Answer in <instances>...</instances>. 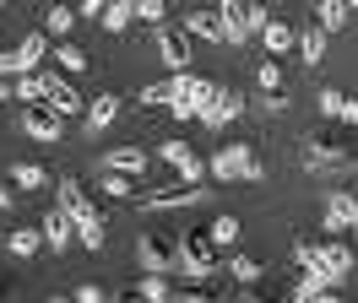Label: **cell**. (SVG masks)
<instances>
[{
	"label": "cell",
	"instance_id": "f35d334b",
	"mask_svg": "<svg viewBox=\"0 0 358 303\" xmlns=\"http://www.w3.org/2000/svg\"><path fill=\"white\" fill-rule=\"evenodd\" d=\"M342 98H348V92H336V87H320V114H326V119H336Z\"/></svg>",
	"mask_w": 358,
	"mask_h": 303
},
{
	"label": "cell",
	"instance_id": "4316f807",
	"mask_svg": "<svg viewBox=\"0 0 358 303\" xmlns=\"http://www.w3.org/2000/svg\"><path fill=\"white\" fill-rule=\"evenodd\" d=\"M228 265H234V276H239V287H255V281L266 276V260H255V255H234Z\"/></svg>",
	"mask_w": 358,
	"mask_h": 303
},
{
	"label": "cell",
	"instance_id": "d4e9b609",
	"mask_svg": "<svg viewBox=\"0 0 358 303\" xmlns=\"http://www.w3.org/2000/svg\"><path fill=\"white\" fill-rule=\"evenodd\" d=\"M98 184H103L114 200H136V195H141V179H131V173H120V168H103V179H98Z\"/></svg>",
	"mask_w": 358,
	"mask_h": 303
},
{
	"label": "cell",
	"instance_id": "2e32d148",
	"mask_svg": "<svg viewBox=\"0 0 358 303\" xmlns=\"http://www.w3.org/2000/svg\"><path fill=\"white\" fill-rule=\"evenodd\" d=\"M147 163H152V152H141V147H114V152H103V163L98 168H120V173H147Z\"/></svg>",
	"mask_w": 358,
	"mask_h": 303
},
{
	"label": "cell",
	"instance_id": "30bf717a",
	"mask_svg": "<svg viewBox=\"0 0 358 303\" xmlns=\"http://www.w3.org/2000/svg\"><path fill=\"white\" fill-rule=\"evenodd\" d=\"M157 157H163V163L174 168V179H185V184H201V179H206V163L185 147V141H163V147H157Z\"/></svg>",
	"mask_w": 358,
	"mask_h": 303
},
{
	"label": "cell",
	"instance_id": "ac0fdd59",
	"mask_svg": "<svg viewBox=\"0 0 358 303\" xmlns=\"http://www.w3.org/2000/svg\"><path fill=\"white\" fill-rule=\"evenodd\" d=\"M326 38H331V33H326L320 22H315V27H304V33H293V43H299V60H304V65H320V60H326Z\"/></svg>",
	"mask_w": 358,
	"mask_h": 303
},
{
	"label": "cell",
	"instance_id": "7c38bea8",
	"mask_svg": "<svg viewBox=\"0 0 358 303\" xmlns=\"http://www.w3.org/2000/svg\"><path fill=\"white\" fill-rule=\"evenodd\" d=\"M326 228H336V233L358 228V195L353 190H331L326 195Z\"/></svg>",
	"mask_w": 358,
	"mask_h": 303
},
{
	"label": "cell",
	"instance_id": "e575fe53",
	"mask_svg": "<svg viewBox=\"0 0 358 303\" xmlns=\"http://www.w3.org/2000/svg\"><path fill=\"white\" fill-rule=\"evenodd\" d=\"M315 260H320V244H310V238H293V265H299V271H310Z\"/></svg>",
	"mask_w": 358,
	"mask_h": 303
},
{
	"label": "cell",
	"instance_id": "52a82bcc",
	"mask_svg": "<svg viewBox=\"0 0 358 303\" xmlns=\"http://www.w3.org/2000/svg\"><path fill=\"white\" fill-rule=\"evenodd\" d=\"M49 54V38L44 33H27L17 49H0V76H22V71H38Z\"/></svg>",
	"mask_w": 358,
	"mask_h": 303
},
{
	"label": "cell",
	"instance_id": "ab89813d",
	"mask_svg": "<svg viewBox=\"0 0 358 303\" xmlns=\"http://www.w3.org/2000/svg\"><path fill=\"white\" fill-rule=\"evenodd\" d=\"M336 119H342V125L353 130V125H358V98H342V108H336Z\"/></svg>",
	"mask_w": 358,
	"mask_h": 303
},
{
	"label": "cell",
	"instance_id": "277c9868",
	"mask_svg": "<svg viewBox=\"0 0 358 303\" xmlns=\"http://www.w3.org/2000/svg\"><path fill=\"white\" fill-rule=\"evenodd\" d=\"M136 255H141V265H147V271H163V276L185 271V249H179V238H174V233H157V228H147V233H141Z\"/></svg>",
	"mask_w": 358,
	"mask_h": 303
},
{
	"label": "cell",
	"instance_id": "7402d4cb",
	"mask_svg": "<svg viewBox=\"0 0 358 303\" xmlns=\"http://www.w3.org/2000/svg\"><path fill=\"white\" fill-rule=\"evenodd\" d=\"M6 249H11L17 260L38 255V249H44V228H11V238H6Z\"/></svg>",
	"mask_w": 358,
	"mask_h": 303
},
{
	"label": "cell",
	"instance_id": "44dd1931",
	"mask_svg": "<svg viewBox=\"0 0 358 303\" xmlns=\"http://www.w3.org/2000/svg\"><path fill=\"white\" fill-rule=\"evenodd\" d=\"M315 22H320L326 33H336V27L353 22V6H348V0H315Z\"/></svg>",
	"mask_w": 358,
	"mask_h": 303
},
{
	"label": "cell",
	"instance_id": "9c48e42d",
	"mask_svg": "<svg viewBox=\"0 0 358 303\" xmlns=\"http://www.w3.org/2000/svg\"><path fill=\"white\" fill-rule=\"evenodd\" d=\"M239 114H245V92H239V87H217V92L201 103V114H196V119H201V125H212V130H223L228 119H239Z\"/></svg>",
	"mask_w": 358,
	"mask_h": 303
},
{
	"label": "cell",
	"instance_id": "74e56055",
	"mask_svg": "<svg viewBox=\"0 0 358 303\" xmlns=\"http://www.w3.org/2000/svg\"><path fill=\"white\" fill-rule=\"evenodd\" d=\"M266 6H261V0H245V27H250V33H261V27H266Z\"/></svg>",
	"mask_w": 358,
	"mask_h": 303
},
{
	"label": "cell",
	"instance_id": "8fae6325",
	"mask_svg": "<svg viewBox=\"0 0 358 303\" xmlns=\"http://www.w3.org/2000/svg\"><path fill=\"white\" fill-rule=\"evenodd\" d=\"M152 43H157V54H163L169 71H190V38H185V27H169V22H163Z\"/></svg>",
	"mask_w": 358,
	"mask_h": 303
},
{
	"label": "cell",
	"instance_id": "7bdbcfd3",
	"mask_svg": "<svg viewBox=\"0 0 358 303\" xmlns=\"http://www.w3.org/2000/svg\"><path fill=\"white\" fill-rule=\"evenodd\" d=\"M11 200H17V184H0V212H11Z\"/></svg>",
	"mask_w": 358,
	"mask_h": 303
},
{
	"label": "cell",
	"instance_id": "9a60e30c",
	"mask_svg": "<svg viewBox=\"0 0 358 303\" xmlns=\"http://www.w3.org/2000/svg\"><path fill=\"white\" fill-rule=\"evenodd\" d=\"M120 108H125V98H120V92H98V98L82 108V114H87V130H92V135H98V130H109Z\"/></svg>",
	"mask_w": 358,
	"mask_h": 303
},
{
	"label": "cell",
	"instance_id": "b9f144b4",
	"mask_svg": "<svg viewBox=\"0 0 358 303\" xmlns=\"http://www.w3.org/2000/svg\"><path fill=\"white\" fill-rule=\"evenodd\" d=\"M76 298H82V303H103V287H92V281H82V287H76Z\"/></svg>",
	"mask_w": 358,
	"mask_h": 303
},
{
	"label": "cell",
	"instance_id": "bcb514c9",
	"mask_svg": "<svg viewBox=\"0 0 358 303\" xmlns=\"http://www.w3.org/2000/svg\"><path fill=\"white\" fill-rule=\"evenodd\" d=\"M0 6H6V0H0Z\"/></svg>",
	"mask_w": 358,
	"mask_h": 303
},
{
	"label": "cell",
	"instance_id": "836d02e7",
	"mask_svg": "<svg viewBox=\"0 0 358 303\" xmlns=\"http://www.w3.org/2000/svg\"><path fill=\"white\" fill-rule=\"evenodd\" d=\"M136 98H141V103H169V98H174V76H163V82H152V87H141V92H136Z\"/></svg>",
	"mask_w": 358,
	"mask_h": 303
},
{
	"label": "cell",
	"instance_id": "4dcf8cb0",
	"mask_svg": "<svg viewBox=\"0 0 358 303\" xmlns=\"http://www.w3.org/2000/svg\"><path fill=\"white\" fill-rule=\"evenodd\" d=\"M11 82H17V98H22V103H38V98H44V71H22V76H11Z\"/></svg>",
	"mask_w": 358,
	"mask_h": 303
},
{
	"label": "cell",
	"instance_id": "d6986e66",
	"mask_svg": "<svg viewBox=\"0 0 358 303\" xmlns=\"http://www.w3.org/2000/svg\"><path fill=\"white\" fill-rule=\"evenodd\" d=\"M293 298H299V303H310V298H331V281H326V271H320V265L299 271V281H293Z\"/></svg>",
	"mask_w": 358,
	"mask_h": 303
},
{
	"label": "cell",
	"instance_id": "e0dca14e",
	"mask_svg": "<svg viewBox=\"0 0 358 303\" xmlns=\"http://www.w3.org/2000/svg\"><path fill=\"white\" fill-rule=\"evenodd\" d=\"M315 265H320V271H326V281H331V287H336V281H342V276H348V271H353V249H348V244H326Z\"/></svg>",
	"mask_w": 358,
	"mask_h": 303
},
{
	"label": "cell",
	"instance_id": "5bb4252c",
	"mask_svg": "<svg viewBox=\"0 0 358 303\" xmlns=\"http://www.w3.org/2000/svg\"><path fill=\"white\" fill-rule=\"evenodd\" d=\"M38 228H44V244L55 249V255H60L71 238H76V222H71V212H66V206H55V212H49L44 222H38Z\"/></svg>",
	"mask_w": 358,
	"mask_h": 303
},
{
	"label": "cell",
	"instance_id": "6da1fadb",
	"mask_svg": "<svg viewBox=\"0 0 358 303\" xmlns=\"http://www.w3.org/2000/svg\"><path fill=\"white\" fill-rule=\"evenodd\" d=\"M299 157H304V168L320 173V179L358 168V147L342 135V130H310V135H304V147H299Z\"/></svg>",
	"mask_w": 358,
	"mask_h": 303
},
{
	"label": "cell",
	"instance_id": "d6a6232c",
	"mask_svg": "<svg viewBox=\"0 0 358 303\" xmlns=\"http://www.w3.org/2000/svg\"><path fill=\"white\" fill-rule=\"evenodd\" d=\"M136 17L152 22V27H163V22H169V0H136Z\"/></svg>",
	"mask_w": 358,
	"mask_h": 303
},
{
	"label": "cell",
	"instance_id": "83f0119b",
	"mask_svg": "<svg viewBox=\"0 0 358 303\" xmlns=\"http://www.w3.org/2000/svg\"><path fill=\"white\" fill-rule=\"evenodd\" d=\"M11 184H17V190H44L49 168H38V163H17V168H11Z\"/></svg>",
	"mask_w": 358,
	"mask_h": 303
},
{
	"label": "cell",
	"instance_id": "603a6c76",
	"mask_svg": "<svg viewBox=\"0 0 358 303\" xmlns=\"http://www.w3.org/2000/svg\"><path fill=\"white\" fill-rule=\"evenodd\" d=\"M131 298H152V303H163V298H174V281L163 276V271H147V276L131 287Z\"/></svg>",
	"mask_w": 358,
	"mask_h": 303
},
{
	"label": "cell",
	"instance_id": "ee69618b",
	"mask_svg": "<svg viewBox=\"0 0 358 303\" xmlns=\"http://www.w3.org/2000/svg\"><path fill=\"white\" fill-rule=\"evenodd\" d=\"M11 92H17V82H11V76H0V103H6Z\"/></svg>",
	"mask_w": 358,
	"mask_h": 303
},
{
	"label": "cell",
	"instance_id": "60d3db41",
	"mask_svg": "<svg viewBox=\"0 0 358 303\" xmlns=\"http://www.w3.org/2000/svg\"><path fill=\"white\" fill-rule=\"evenodd\" d=\"M109 0H76V17H103Z\"/></svg>",
	"mask_w": 358,
	"mask_h": 303
},
{
	"label": "cell",
	"instance_id": "f1b7e54d",
	"mask_svg": "<svg viewBox=\"0 0 358 303\" xmlns=\"http://www.w3.org/2000/svg\"><path fill=\"white\" fill-rule=\"evenodd\" d=\"M71 22H76V6H44V33H55V38H66Z\"/></svg>",
	"mask_w": 358,
	"mask_h": 303
},
{
	"label": "cell",
	"instance_id": "ba28073f",
	"mask_svg": "<svg viewBox=\"0 0 358 303\" xmlns=\"http://www.w3.org/2000/svg\"><path fill=\"white\" fill-rule=\"evenodd\" d=\"M22 130L33 135V141H60V135H66V114H60L55 103H44V98H38V103L22 108Z\"/></svg>",
	"mask_w": 358,
	"mask_h": 303
},
{
	"label": "cell",
	"instance_id": "7a4b0ae2",
	"mask_svg": "<svg viewBox=\"0 0 358 303\" xmlns=\"http://www.w3.org/2000/svg\"><path fill=\"white\" fill-rule=\"evenodd\" d=\"M206 173H212V179H245V184H255V179H266V168H261V147H255V141H228V147L212 152Z\"/></svg>",
	"mask_w": 358,
	"mask_h": 303
},
{
	"label": "cell",
	"instance_id": "4fadbf2b",
	"mask_svg": "<svg viewBox=\"0 0 358 303\" xmlns=\"http://www.w3.org/2000/svg\"><path fill=\"white\" fill-rule=\"evenodd\" d=\"M38 71H44V65H38ZM44 103H55L60 114H76V108H82L76 87L66 82V71H44Z\"/></svg>",
	"mask_w": 358,
	"mask_h": 303
},
{
	"label": "cell",
	"instance_id": "484cf974",
	"mask_svg": "<svg viewBox=\"0 0 358 303\" xmlns=\"http://www.w3.org/2000/svg\"><path fill=\"white\" fill-rule=\"evenodd\" d=\"M131 17H136V0H109V6H103V27H109V33H125V27H131Z\"/></svg>",
	"mask_w": 358,
	"mask_h": 303
},
{
	"label": "cell",
	"instance_id": "5b68a950",
	"mask_svg": "<svg viewBox=\"0 0 358 303\" xmlns=\"http://www.w3.org/2000/svg\"><path fill=\"white\" fill-rule=\"evenodd\" d=\"M136 206H141V212H179V206H206V184H185V179H174V184L141 190V195H136Z\"/></svg>",
	"mask_w": 358,
	"mask_h": 303
},
{
	"label": "cell",
	"instance_id": "1f68e13d",
	"mask_svg": "<svg viewBox=\"0 0 358 303\" xmlns=\"http://www.w3.org/2000/svg\"><path fill=\"white\" fill-rule=\"evenodd\" d=\"M288 108V92L282 87H261V98H255V114H282Z\"/></svg>",
	"mask_w": 358,
	"mask_h": 303
},
{
	"label": "cell",
	"instance_id": "d590c367",
	"mask_svg": "<svg viewBox=\"0 0 358 303\" xmlns=\"http://www.w3.org/2000/svg\"><path fill=\"white\" fill-rule=\"evenodd\" d=\"M255 82H261V87H282V65H277V54H261V71H255Z\"/></svg>",
	"mask_w": 358,
	"mask_h": 303
},
{
	"label": "cell",
	"instance_id": "3957f363",
	"mask_svg": "<svg viewBox=\"0 0 358 303\" xmlns=\"http://www.w3.org/2000/svg\"><path fill=\"white\" fill-rule=\"evenodd\" d=\"M60 206H66L71 222H76V238H82L87 249H103V212L87 200V190H82L76 179H60Z\"/></svg>",
	"mask_w": 358,
	"mask_h": 303
},
{
	"label": "cell",
	"instance_id": "f546056e",
	"mask_svg": "<svg viewBox=\"0 0 358 303\" xmlns=\"http://www.w3.org/2000/svg\"><path fill=\"white\" fill-rule=\"evenodd\" d=\"M49 54H55V65H60V71H87V54H82V49H76V43H49Z\"/></svg>",
	"mask_w": 358,
	"mask_h": 303
},
{
	"label": "cell",
	"instance_id": "8992f818",
	"mask_svg": "<svg viewBox=\"0 0 358 303\" xmlns=\"http://www.w3.org/2000/svg\"><path fill=\"white\" fill-rule=\"evenodd\" d=\"M179 249H185V271L179 276H217V238L212 233H185L179 238Z\"/></svg>",
	"mask_w": 358,
	"mask_h": 303
},
{
	"label": "cell",
	"instance_id": "ffe728a7",
	"mask_svg": "<svg viewBox=\"0 0 358 303\" xmlns=\"http://www.w3.org/2000/svg\"><path fill=\"white\" fill-rule=\"evenodd\" d=\"M185 33H196V38H212V43H228L223 17H217V11H190V17H185Z\"/></svg>",
	"mask_w": 358,
	"mask_h": 303
},
{
	"label": "cell",
	"instance_id": "f6af8a7d",
	"mask_svg": "<svg viewBox=\"0 0 358 303\" xmlns=\"http://www.w3.org/2000/svg\"><path fill=\"white\" fill-rule=\"evenodd\" d=\"M348 6H353V11H358V0H348Z\"/></svg>",
	"mask_w": 358,
	"mask_h": 303
},
{
	"label": "cell",
	"instance_id": "cb8c5ba5",
	"mask_svg": "<svg viewBox=\"0 0 358 303\" xmlns=\"http://www.w3.org/2000/svg\"><path fill=\"white\" fill-rule=\"evenodd\" d=\"M255 38L266 43V54H288V49H293V27H288V22H277V17H271L266 27L255 33Z\"/></svg>",
	"mask_w": 358,
	"mask_h": 303
},
{
	"label": "cell",
	"instance_id": "8d00e7d4",
	"mask_svg": "<svg viewBox=\"0 0 358 303\" xmlns=\"http://www.w3.org/2000/svg\"><path fill=\"white\" fill-rule=\"evenodd\" d=\"M206 233L217 238V249H223V244H234V238H239V222H234V216H217V222H212Z\"/></svg>",
	"mask_w": 358,
	"mask_h": 303
}]
</instances>
